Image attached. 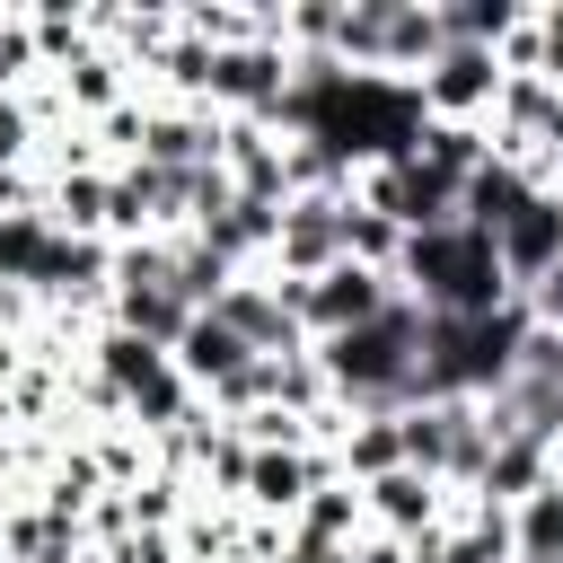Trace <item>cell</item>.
<instances>
[{"instance_id":"1","label":"cell","mask_w":563,"mask_h":563,"mask_svg":"<svg viewBox=\"0 0 563 563\" xmlns=\"http://www.w3.org/2000/svg\"><path fill=\"white\" fill-rule=\"evenodd\" d=\"M308 352H317L325 396H334L343 413H405V405H413V361H422V308L396 290L369 325L325 334V343H308Z\"/></svg>"},{"instance_id":"2","label":"cell","mask_w":563,"mask_h":563,"mask_svg":"<svg viewBox=\"0 0 563 563\" xmlns=\"http://www.w3.org/2000/svg\"><path fill=\"white\" fill-rule=\"evenodd\" d=\"M396 290H405L422 317H484V308H501V299H510L493 238H484V229H466V220L405 238V255H396Z\"/></svg>"},{"instance_id":"3","label":"cell","mask_w":563,"mask_h":563,"mask_svg":"<svg viewBox=\"0 0 563 563\" xmlns=\"http://www.w3.org/2000/svg\"><path fill=\"white\" fill-rule=\"evenodd\" d=\"M352 202L378 211L396 238H422V229H449L457 220V176H440L422 158H387V167H361L352 176Z\"/></svg>"},{"instance_id":"4","label":"cell","mask_w":563,"mask_h":563,"mask_svg":"<svg viewBox=\"0 0 563 563\" xmlns=\"http://www.w3.org/2000/svg\"><path fill=\"white\" fill-rule=\"evenodd\" d=\"M413 97H422V123H493V97H501V62L484 44H440L422 70H413Z\"/></svg>"},{"instance_id":"5","label":"cell","mask_w":563,"mask_h":563,"mask_svg":"<svg viewBox=\"0 0 563 563\" xmlns=\"http://www.w3.org/2000/svg\"><path fill=\"white\" fill-rule=\"evenodd\" d=\"M343 264V194H290L273 220V255L264 282H317Z\"/></svg>"},{"instance_id":"6","label":"cell","mask_w":563,"mask_h":563,"mask_svg":"<svg viewBox=\"0 0 563 563\" xmlns=\"http://www.w3.org/2000/svg\"><path fill=\"white\" fill-rule=\"evenodd\" d=\"M211 317L246 343V352H264V361H282V352H308V334H299V317H290V299L264 282V273H246V282H229L220 299H211Z\"/></svg>"},{"instance_id":"7","label":"cell","mask_w":563,"mask_h":563,"mask_svg":"<svg viewBox=\"0 0 563 563\" xmlns=\"http://www.w3.org/2000/svg\"><path fill=\"white\" fill-rule=\"evenodd\" d=\"M141 158L167 167V176L220 167V114H211V106H150V114H141Z\"/></svg>"},{"instance_id":"8","label":"cell","mask_w":563,"mask_h":563,"mask_svg":"<svg viewBox=\"0 0 563 563\" xmlns=\"http://www.w3.org/2000/svg\"><path fill=\"white\" fill-rule=\"evenodd\" d=\"M317 484H334V457H325V449H255V457H246V501H255L264 519H282V528L308 510Z\"/></svg>"},{"instance_id":"9","label":"cell","mask_w":563,"mask_h":563,"mask_svg":"<svg viewBox=\"0 0 563 563\" xmlns=\"http://www.w3.org/2000/svg\"><path fill=\"white\" fill-rule=\"evenodd\" d=\"M361 519L378 528V537H431L440 519H449V501H440V484L431 475H413V466H387V475H369L361 484Z\"/></svg>"},{"instance_id":"10","label":"cell","mask_w":563,"mask_h":563,"mask_svg":"<svg viewBox=\"0 0 563 563\" xmlns=\"http://www.w3.org/2000/svg\"><path fill=\"white\" fill-rule=\"evenodd\" d=\"M493 255H501V282H510V290L545 282V273L563 264V194H528L519 220L493 238Z\"/></svg>"},{"instance_id":"11","label":"cell","mask_w":563,"mask_h":563,"mask_svg":"<svg viewBox=\"0 0 563 563\" xmlns=\"http://www.w3.org/2000/svg\"><path fill=\"white\" fill-rule=\"evenodd\" d=\"M106 290H114V246H106V238H62V229H53V255H44V273H35V299L79 308V299H106Z\"/></svg>"},{"instance_id":"12","label":"cell","mask_w":563,"mask_h":563,"mask_svg":"<svg viewBox=\"0 0 563 563\" xmlns=\"http://www.w3.org/2000/svg\"><path fill=\"white\" fill-rule=\"evenodd\" d=\"M167 361H176V378H185L194 396H220V387H229L246 361H264V352H246V343H238V334H229V325L202 308V317L176 334V352H167Z\"/></svg>"},{"instance_id":"13","label":"cell","mask_w":563,"mask_h":563,"mask_svg":"<svg viewBox=\"0 0 563 563\" xmlns=\"http://www.w3.org/2000/svg\"><path fill=\"white\" fill-rule=\"evenodd\" d=\"M537 185H528V167H510L501 150H484V167L457 185V220L466 229H484V238H501L510 220H519V202H528Z\"/></svg>"},{"instance_id":"14","label":"cell","mask_w":563,"mask_h":563,"mask_svg":"<svg viewBox=\"0 0 563 563\" xmlns=\"http://www.w3.org/2000/svg\"><path fill=\"white\" fill-rule=\"evenodd\" d=\"M537 484H554V449H545V440H519V431H501V440H493V457H484V475H475V501H493V510H519Z\"/></svg>"},{"instance_id":"15","label":"cell","mask_w":563,"mask_h":563,"mask_svg":"<svg viewBox=\"0 0 563 563\" xmlns=\"http://www.w3.org/2000/svg\"><path fill=\"white\" fill-rule=\"evenodd\" d=\"M334 475L343 484H369V475H387V466H405V440H396V413H352L343 431H334Z\"/></svg>"},{"instance_id":"16","label":"cell","mask_w":563,"mask_h":563,"mask_svg":"<svg viewBox=\"0 0 563 563\" xmlns=\"http://www.w3.org/2000/svg\"><path fill=\"white\" fill-rule=\"evenodd\" d=\"M519 18H528L519 0H431L440 44H484V53H501V35H510Z\"/></svg>"},{"instance_id":"17","label":"cell","mask_w":563,"mask_h":563,"mask_svg":"<svg viewBox=\"0 0 563 563\" xmlns=\"http://www.w3.org/2000/svg\"><path fill=\"white\" fill-rule=\"evenodd\" d=\"M510 563H563V484H537L510 510Z\"/></svg>"},{"instance_id":"18","label":"cell","mask_w":563,"mask_h":563,"mask_svg":"<svg viewBox=\"0 0 563 563\" xmlns=\"http://www.w3.org/2000/svg\"><path fill=\"white\" fill-rule=\"evenodd\" d=\"M44 255H53V220L44 211H9L0 220V290H35Z\"/></svg>"},{"instance_id":"19","label":"cell","mask_w":563,"mask_h":563,"mask_svg":"<svg viewBox=\"0 0 563 563\" xmlns=\"http://www.w3.org/2000/svg\"><path fill=\"white\" fill-rule=\"evenodd\" d=\"M62 106L114 114V106H123V62H114V53H79V62L62 70Z\"/></svg>"},{"instance_id":"20","label":"cell","mask_w":563,"mask_h":563,"mask_svg":"<svg viewBox=\"0 0 563 563\" xmlns=\"http://www.w3.org/2000/svg\"><path fill=\"white\" fill-rule=\"evenodd\" d=\"M519 308H528V325H537V334H563V264H554L545 282H528V290H519Z\"/></svg>"},{"instance_id":"21","label":"cell","mask_w":563,"mask_h":563,"mask_svg":"<svg viewBox=\"0 0 563 563\" xmlns=\"http://www.w3.org/2000/svg\"><path fill=\"white\" fill-rule=\"evenodd\" d=\"M26 141H35V114H26L18 97H0V176L26 167Z\"/></svg>"},{"instance_id":"22","label":"cell","mask_w":563,"mask_h":563,"mask_svg":"<svg viewBox=\"0 0 563 563\" xmlns=\"http://www.w3.org/2000/svg\"><path fill=\"white\" fill-rule=\"evenodd\" d=\"M537 53H545V79L563 88V0H554V9H537Z\"/></svg>"},{"instance_id":"23","label":"cell","mask_w":563,"mask_h":563,"mask_svg":"<svg viewBox=\"0 0 563 563\" xmlns=\"http://www.w3.org/2000/svg\"><path fill=\"white\" fill-rule=\"evenodd\" d=\"M343 563H413V545H405V537H378V528H361V545H352Z\"/></svg>"},{"instance_id":"24","label":"cell","mask_w":563,"mask_h":563,"mask_svg":"<svg viewBox=\"0 0 563 563\" xmlns=\"http://www.w3.org/2000/svg\"><path fill=\"white\" fill-rule=\"evenodd\" d=\"M123 563H176V537H167V528H141V537L123 545Z\"/></svg>"},{"instance_id":"25","label":"cell","mask_w":563,"mask_h":563,"mask_svg":"<svg viewBox=\"0 0 563 563\" xmlns=\"http://www.w3.org/2000/svg\"><path fill=\"white\" fill-rule=\"evenodd\" d=\"M554 484H563V449H554Z\"/></svg>"}]
</instances>
